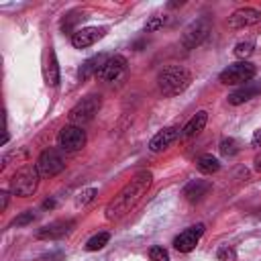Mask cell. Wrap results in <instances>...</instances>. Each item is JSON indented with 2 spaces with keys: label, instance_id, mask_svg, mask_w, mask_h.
<instances>
[{
  "label": "cell",
  "instance_id": "cell-29",
  "mask_svg": "<svg viewBox=\"0 0 261 261\" xmlns=\"http://www.w3.org/2000/svg\"><path fill=\"white\" fill-rule=\"evenodd\" d=\"M33 218H35V214L29 210V212L20 214L18 218H14V220H12V224H14V226H22V224H29V222H33Z\"/></svg>",
  "mask_w": 261,
  "mask_h": 261
},
{
  "label": "cell",
  "instance_id": "cell-33",
  "mask_svg": "<svg viewBox=\"0 0 261 261\" xmlns=\"http://www.w3.org/2000/svg\"><path fill=\"white\" fill-rule=\"evenodd\" d=\"M53 206H55L53 200H45V202H43V208H53Z\"/></svg>",
  "mask_w": 261,
  "mask_h": 261
},
{
  "label": "cell",
  "instance_id": "cell-6",
  "mask_svg": "<svg viewBox=\"0 0 261 261\" xmlns=\"http://www.w3.org/2000/svg\"><path fill=\"white\" fill-rule=\"evenodd\" d=\"M35 165H37L41 177H53V175H57L59 171H63V167H65L63 157H61L59 151H55V149H45V151L39 155V159H37Z\"/></svg>",
  "mask_w": 261,
  "mask_h": 261
},
{
  "label": "cell",
  "instance_id": "cell-28",
  "mask_svg": "<svg viewBox=\"0 0 261 261\" xmlns=\"http://www.w3.org/2000/svg\"><path fill=\"white\" fill-rule=\"evenodd\" d=\"M77 18H80V16H77V12H69V14L61 20V29H63V31H71V27L77 22Z\"/></svg>",
  "mask_w": 261,
  "mask_h": 261
},
{
  "label": "cell",
  "instance_id": "cell-9",
  "mask_svg": "<svg viewBox=\"0 0 261 261\" xmlns=\"http://www.w3.org/2000/svg\"><path fill=\"white\" fill-rule=\"evenodd\" d=\"M204 230H206V226H204V224H194V226H190V228L181 230V232L173 239V247H175L179 253H190V251L198 245V241L202 239Z\"/></svg>",
  "mask_w": 261,
  "mask_h": 261
},
{
  "label": "cell",
  "instance_id": "cell-12",
  "mask_svg": "<svg viewBox=\"0 0 261 261\" xmlns=\"http://www.w3.org/2000/svg\"><path fill=\"white\" fill-rule=\"evenodd\" d=\"M75 226V220L73 218H61V220H55V222H49L45 224L43 228L37 230V239H61L65 234H69Z\"/></svg>",
  "mask_w": 261,
  "mask_h": 261
},
{
  "label": "cell",
  "instance_id": "cell-16",
  "mask_svg": "<svg viewBox=\"0 0 261 261\" xmlns=\"http://www.w3.org/2000/svg\"><path fill=\"white\" fill-rule=\"evenodd\" d=\"M108 59H110V57H108L106 53H98V55L86 59V61L80 65V69H77L80 80H88V77H92V75H98V73L102 71V67L106 65Z\"/></svg>",
  "mask_w": 261,
  "mask_h": 261
},
{
  "label": "cell",
  "instance_id": "cell-7",
  "mask_svg": "<svg viewBox=\"0 0 261 261\" xmlns=\"http://www.w3.org/2000/svg\"><path fill=\"white\" fill-rule=\"evenodd\" d=\"M59 147L63 151H77L86 145V133L82 130V126H75V124H67L59 130Z\"/></svg>",
  "mask_w": 261,
  "mask_h": 261
},
{
  "label": "cell",
  "instance_id": "cell-13",
  "mask_svg": "<svg viewBox=\"0 0 261 261\" xmlns=\"http://www.w3.org/2000/svg\"><path fill=\"white\" fill-rule=\"evenodd\" d=\"M261 94V82H247L243 86H239L234 92L228 94V104L232 106H239L243 102H249L251 98L259 96Z\"/></svg>",
  "mask_w": 261,
  "mask_h": 261
},
{
  "label": "cell",
  "instance_id": "cell-1",
  "mask_svg": "<svg viewBox=\"0 0 261 261\" xmlns=\"http://www.w3.org/2000/svg\"><path fill=\"white\" fill-rule=\"evenodd\" d=\"M151 181H153L151 171H139L137 175H133V179L128 184H124L118 190V194L106 204L104 216L108 220H120L122 216H126L141 202V198L147 194Z\"/></svg>",
  "mask_w": 261,
  "mask_h": 261
},
{
  "label": "cell",
  "instance_id": "cell-31",
  "mask_svg": "<svg viewBox=\"0 0 261 261\" xmlns=\"http://www.w3.org/2000/svg\"><path fill=\"white\" fill-rule=\"evenodd\" d=\"M253 167H255V171H259V173H261V153H257V155H255V159H253Z\"/></svg>",
  "mask_w": 261,
  "mask_h": 261
},
{
  "label": "cell",
  "instance_id": "cell-20",
  "mask_svg": "<svg viewBox=\"0 0 261 261\" xmlns=\"http://www.w3.org/2000/svg\"><path fill=\"white\" fill-rule=\"evenodd\" d=\"M196 167H198L202 173L210 175V173H216V171L220 169V163H218V159L212 157L210 153H204V155H200V157L196 159Z\"/></svg>",
  "mask_w": 261,
  "mask_h": 261
},
{
  "label": "cell",
  "instance_id": "cell-15",
  "mask_svg": "<svg viewBox=\"0 0 261 261\" xmlns=\"http://www.w3.org/2000/svg\"><path fill=\"white\" fill-rule=\"evenodd\" d=\"M179 135H181V133H179V126H165L163 130H159V133L149 141V149H151L153 153H159V151L167 149Z\"/></svg>",
  "mask_w": 261,
  "mask_h": 261
},
{
  "label": "cell",
  "instance_id": "cell-8",
  "mask_svg": "<svg viewBox=\"0 0 261 261\" xmlns=\"http://www.w3.org/2000/svg\"><path fill=\"white\" fill-rule=\"evenodd\" d=\"M206 35H208V20H206V18H198L196 22H192V24L184 31V35H181V47H184L186 51L196 49V47L206 39Z\"/></svg>",
  "mask_w": 261,
  "mask_h": 261
},
{
  "label": "cell",
  "instance_id": "cell-5",
  "mask_svg": "<svg viewBox=\"0 0 261 261\" xmlns=\"http://www.w3.org/2000/svg\"><path fill=\"white\" fill-rule=\"evenodd\" d=\"M255 71H257V67L251 61H237V63H230L226 69H222L218 80L226 86H243V84L251 82Z\"/></svg>",
  "mask_w": 261,
  "mask_h": 261
},
{
  "label": "cell",
  "instance_id": "cell-25",
  "mask_svg": "<svg viewBox=\"0 0 261 261\" xmlns=\"http://www.w3.org/2000/svg\"><path fill=\"white\" fill-rule=\"evenodd\" d=\"M149 259H151V261H169V253H167L163 247H151Z\"/></svg>",
  "mask_w": 261,
  "mask_h": 261
},
{
  "label": "cell",
  "instance_id": "cell-2",
  "mask_svg": "<svg viewBox=\"0 0 261 261\" xmlns=\"http://www.w3.org/2000/svg\"><path fill=\"white\" fill-rule=\"evenodd\" d=\"M192 84V73L184 65H167L157 75V86L163 96H177Z\"/></svg>",
  "mask_w": 261,
  "mask_h": 261
},
{
  "label": "cell",
  "instance_id": "cell-21",
  "mask_svg": "<svg viewBox=\"0 0 261 261\" xmlns=\"http://www.w3.org/2000/svg\"><path fill=\"white\" fill-rule=\"evenodd\" d=\"M108 241H110V232H98V234H94V237L86 243V249H88V251H98V249H102Z\"/></svg>",
  "mask_w": 261,
  "mask_h": 261
},
{
  "label": "cell",
  "instance_id": "cell-23",
  "mask_svg": "<svg viewBox=\"0 0 261 261\" xmlns=\"http://www.w3.org/2000/svg\"><path fill=\"white\" fill-rule=\"evenodd\" d=\"M218 149H220V153H222L224 157H232V155L239 153V143H237L234 139L228 137V139H222V141H220Z\"/></svg>",
  "mask_w": 261,
  "mask_h": 261
},
{
  "label": "cell",
  "instance_id": "cell-24",
  "mask_svg": "<svg viewBox=\"0 0 261 261\" xmlns=\"http://www.w3.org/2000/svg\"><path fill=\"white\" fill-rule=\"evenodd\" d=\"M96 188H86V190H82L80 194H77V198H75V206H86V204H90L94 198H96Z\"/></svg>",
  "mask_w": 261,
  "mask_h": 261
},
{
  "label": "cell",
  "instance_id": "cell-3",
  "mask_svg": "<svg viewBox=\"0 0 261 261\" xmlns=\"http://www.w3.org/2000/svg\"><path fill=\"white\" fill-rule=\"evenodd\" d=\"M39 177H41V173H39L37 165H22L10 179V192L20 198L33 196L39 188Z\"/></svg>",
  "mask_w": 261,
  "mask_h": 261
},
{
  "label": "cell",
  "instance_id": "cell-19",
  "mask_svg": "<svg viewBox=\"0 0 261 261\" xmlns=\"http://www.w3.org/2000/svg\"><path fill=\"white\" fill-rule=\"evenodd\" d=\"M45 82L53 88L59 84V65H57V57L53 49H49L47 59H45Z\"/></svg>",
  "mask_w": 261,
  "mask_h": 261
},
{
  "label": "cell",
  "instance_id": "cell-4",
  "mask_svg": "<svg viewBox=\"0 0 261 261\" xmlns=\"http://www.w3.org/2000/svg\"><path fill=\"white\" fill-rule=\"evenodd\" d=\"M100 106H102V98H100V96H96V94H88V96H84L80 102H75V104L71 106V110H69L67 118H69V122H71V124L82 126V124L90 122V120L98 114Z\"/></svg>",
  "mask_w": 261,
  "mask_h": 261
},
{
  "label": "cell",
  "instance_id": "cell-18",
  "mask_svg": "<svg viewBox=\"0 0 261 261\" xmlns=\"http://www.w3.org/2000/svg\"><path fill=\"white\" fill-rule=\"evenodd\" d=\"M206 120H208V112L206 110H200V112H196L188 122H186V126L181 128V137L184 139H188V137H194V135H198L204 126H206Z\"/></svg>",
  "mask_w": 261,
  "mask_h": 261
},
{
  "label": "cell",
  "instance_id": "cell-27",
  "mask_svg": "<svg viewBox=\"0 0 261 261\" xmlns=\"http://www.w3.org/2000/svg\"><path fill=\"white\" fill-rule=\"evenodd\" d=\"M216 257H218V261H234L237 259V253H234L232 247H220L218 253H216Z\"/></svg>",
  "mask_w": 261,
  "mask_h": 261
},
{
  "label": "cell",
  "instance_id": "cell-10",
  "mask_svg": "<svg viewBox=\"0 0 261 261\" xmlns=\"http://www.w3.org/2000/svg\"><path fill=\"white\" fill-rule=\"evenodd\" d=\"M104 35H106V27H84L71 33V45L75 49H86L96 41H100Z\"/></svg>",
  "mask_w": 261,
  "mask_h": 261
},
{
  "label": "cell",
  "instance_id": "cell-17",
  "mask_svg": "<svg viewBox=\"0 0 261 261\" xmlns=\"http://www.w3.org/2000/svg\"><path fill=\"white\" fill-rule=\"evenodd\" d=\"M212 190V184L206 179H192L186 188H184V196L188 202H200L204 200V196H208V192Z\"/></svg>",
  "mask_w": 261,
  "mask_h": 261
},
{
  "label": "cell",
  "instance_id": "cell-22",
  "mask_svg": "<svg viewBox=\"0 0 261 261\" xmlns=\"http://www.w3.org/2000/svg\"><path fill=\"white\" fill-rule=\"evenodd\" d=\"M255 51V41H241V43H237V47H234V55L239 57V59H247L251 53Z\"/></svg>",
  "mask_w": 261,
  "mask_h": 261
},
{
  "label": "cell",
  "instance_id": "cell-11",
  "mask_svg": "<svg viewBox=\"0 0 261 261\" xmlns=\"http://www.w3.org/2000/svg\"><path fill=\"white\" fill-rule=\"evenodd\" d=\"M261 20V12L253 6H243V8H237L230 16H228V27L230 29H247V27H253Z\"/></svg>",
  "mask_w": 261,
  "mask_h": 261
},
{
  "label": "cell",
  "instance_id": "cell-26",
  "mask_svg": "<svg viewBox=\"0 0 261 261\" xmlns=\"http://www.w3.org/2000/svg\"><path fill=\"white\" fill-rule=\"evenodd\" d=\"M165 22H167V18H165V16H151V20L145 24V33H153V31L161 29Z\"/></svg>",
  "mask_w": 261,
  "mask_h": 261
},
{
  "label": "cell",
  "instance_id": "cell-14",
  "mask_svg": "<svg viewBox=\"0 0 261 261\" xmlns=\"http://www.w3.org/2000/svg\"><path fill=\"white\" fill-rule=\"evenodd\" d=\"M124 69H126V57L124 55H112L98 75L104 82H114V80H118L124 73Z\"/></svg>",
  "mask_w": 261,
  "mask_h": 261
},
{
  "label": "cell",
  "instance_id": "cell-30",
  "mask_svg": "<svg viewBox=\"0 0 261 261\" xmlns=\"http://www.w3.org/2000/svg\"><path fill=\"white\" fill-rule=\"evenodd\" d=\"M251 145H253V147H261V126L255 130V135H253V139H251Z\"/></svg>",
  "mask_w": 261,
  "mask_h": 261
},
{
  "label": "cell",
  "instance_id": "cell-32",
  "mask_svg": "<svg viewBox=\"0 0 261 261\" xmlns=\"http://www.w3.org/2000/svg\"><path fill=\"white\" fill-rule=\"evenodd\" d=\"M0 198H2L0 210H6V206H8V192H2V194H0Z\"/></svg>",
  "mask_w": 261,
  "mask_h": 261
}]
</instances>
